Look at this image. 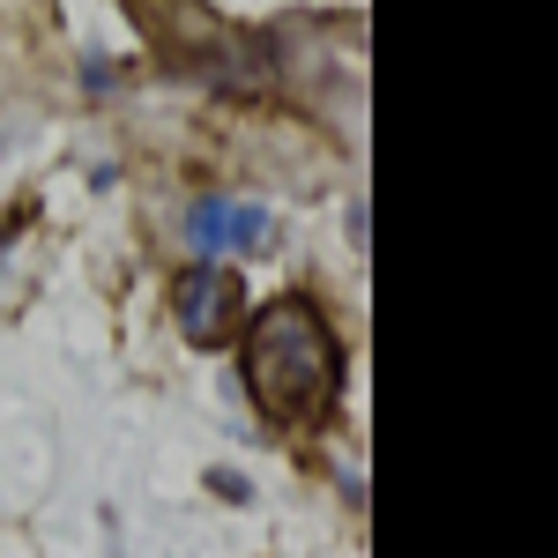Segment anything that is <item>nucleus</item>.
<instances>
[{"label":"nucleus","mask_w":558,"mask_h":558,"mask_svg":"<svg viewBox=\"0 0 558 558\" xmlns=\"http://www.w3.org/2000/svg\"><path fill=\"white\" fill-rule=\"evenodd\" d=\"M343 387V350L328 336V320L305 299H283L254 313V336H246V395H254L268 417L299 425L320 417Z\"/></svg>","instance_id":"obj_1"},{"label":"nucleus","mask_w":558,"mask_h":558,"mask_svg":"<svg viewBox=\"0 0 558 558\" xmlns=\"http://www.w3.org/2000/svg\"><path fill=\"white\" fill-rule=\"evenodd\" d=\"M186 239L202 246V254H246V246H260L268 239V209L260 202H194V216H186Z\"/></svg>","instance_id":"obj_3"},{"label":"nucleus","mask_w":558,"mask_h":558,"mask_svg":"<svg viewBox=\"0 0 558 558\" xmlns=\"http://www.w3.org/2000/svg\"><path fill=\"white\" fill-rule=\"evenodd\" d=\"M239 313H246V291L231 268H194L186 291H179V320L194 343H231L239 336Z\"/></svg>","instance_id":"obj_2"}]
</instances>
